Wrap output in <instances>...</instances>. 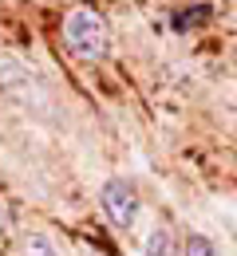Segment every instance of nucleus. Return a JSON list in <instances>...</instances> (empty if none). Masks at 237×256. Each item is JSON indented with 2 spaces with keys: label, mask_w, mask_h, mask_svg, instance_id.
Listing matches in <instances>:
<instances>
[{
  "label": "nucleus",
  "mask_w": 237,
  "mask_h": 256,
  "mask_svg": "<svg viewBox=\"0 0 237 256\" xmlns=\"http://www.w3.org/2000/svg\"><path fill=\"white\" fill-rule=\"evenodd\" d=\"M99 201H103L107 221L115 224V228H135V221H138V193H135V186H131L127 178L103 182Z\"/></svg>",
  "instance_id": "7ed1b4c3"
},
{
  "label": "nucleus",
  "mask_w": 237,
  "mask_h": 256,
  "mask_svg": "<svg viewBox=\"0 0 237 256\" xmlns=\"http://www.w3.org/2000/svg\"><path fill=\"white\" fill-rule=\"evenodd\" d=\"M142 252H146V256H174V236H170L166 224H154V228L146 232V244H142Z\"/></svg>",
  "instance_id": "20e7f679"
},
{
  "label": "nucleus",
  "mask_w": 237,
  "mask_h": 256,
  "mask_svg": "<svg viewBox=\"0 0 237 256\" xmlns=\"http://www.w3.org/2000/svg\"><path fill=\"white\" fill-rule=\"evenodd\" d=\"M0 91L8 98H16L20 106H28V110H48V91L40 87V79L32 71L24 64H16V60H0Z\"/></svg>",
  "instance_id": "f03ea898"
},
{
  "label": "nucleus",
  "mask_w": 237,
  "mask_h": 256,
  "mask_svg": "<svg viewBox=\"0 0 237 256\" xmlns=\"http://www.w3.org/2000/svg\"><path fill=\"white\" fill-rule=\"evenodd\" d=\"M64 44L75 60L103 64L111 56V24L103 20V12L87 8V4H75L64 16Z\"/></svg>",
  "instance_id": "f257e3e1"
},
{
  "label": "nucleus",
  "mask_w": 237,
  "mask_h": 256,
  "mask_svg": "<svg viewBox=\"0 0 237 256\" xmlns=\"http://www.w3.org/2000/svg\"><path fill=\"white\" fill-rule=\"evenodd\" d=\"M182 256H217V252H213V240H209V236L190 232V236H186V244H182Z\"/></svg>",
  "instance_id": "423d86ee"
},
{
  "label": "nucleus",
  "mask_w": 237,
  "mask_h": 256,
  "mask_svg": "<svg viewBox=\"0 0 237 256\" xmlns=\"http://www.w3.org/2000/svg\"><path fill=\"white\" fill-rule=\"evenodd\" d=\"M8 236H12V213H8V205L0 201V248L8 244Z\"/></svg>",
  "instance_id": "0eeeda50"
},
{
  "label": "nucleus",
  "mask_w": 237,
  "mask_h": 256,
  "mask_svg": "<svg viewBox=\"0 0 237 256\" xmlns=\"http://www.w3.org/2000/svg\"><path fill=\"white\" fill-rule=\"evenodd\" d=\"M24 256H60V248L48 232H28L24 236Z\"/></svg>",
  "instance_id": "39448f33"
}]
</instances>
